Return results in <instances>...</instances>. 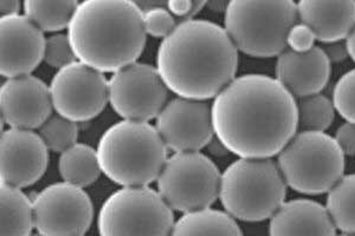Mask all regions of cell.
Segmentation results:
<instances>
[{
	"mask_svg": "<svg viewBox=\"0 0 355 236\" xmlns=\"http://www.w3.org/2000/svg\"><path fill=\"white\" fill-rule=\"evenodd\" d=\"M211 108L214 136L239 158L277 156L297 132L296 98L266 75L236 77Z\"/></svg>",
	"mask_w": 355,
	"mask_h": 236,
	"instance_id": "1",
	"label": "cell"
},
{
	"mask_svg": "<svg viewBox=\"0 0 355 236\" xmlns=\"http://www.w3.org/2000/svg\"><path fill=\"white\" fill-rule=\"evenodd\" d=\"M157 69L178 97L216 98L236 78L239 50L212 21L184 20L157 48Z\"/></svg>",
	"mask_w": 355,
	"mask_h": 236,
	"instance_id": "2",
	"label": "cell"
},
{
	"mask_svg": "<svg viewBox=\"0 0 355 236\" xmlns=\"http://www.w3.org/2000/svg\"><path fill=\"white\" fill-rule=\"evenodd\" d=\"M144 11L130 0H87L68 28L77 60L101 73L133 64L146 43Z\"/></svg>",
	"mask_w": 355,
	"mask_h": 236,
	"instance_id": "3",
	"label": "cell"
},
{
	"mask_svg": "<svg viewBox=\"0 0 355 236\" xmlns=\"http://www.w3.org/2000/svg\"><path fill=\"white\" fill-rule=\"evenodd\" d=\"M96 152L102 172L122 187H147L157 180L168 158L157 128L137 120H121L107 129Z\"/></svg>",
	"mask_w": 355,
	"mask_h": 236,
	"instance_id": "4",
	"label": "cell"
},
{
	"mask_svg": "<svg viewBox=\"0 0 355 236\" xmlns=\"http://www.w3.org/2000/svg\"><path fill=\"white\" fill-rule=\"evenodd\" d=\"M287 184L271 158H239L224 170L219 200L234 220L271 219L286 202Z\"/></svg>",
	"mask_w": 355,
	"mask_h": 236,
	"instance_id": "5",
	"label": "cell"
},
{
	"mask_svg": "<svg viewBox=\"0 0 355 236\" xmlns=\"http://www.w3.org/2000/svg\"><path fill=\"white\" fill-rule=\"evenodd\" d=\"M296 21L297 6L291 0H232L225 10L224 30L239 51L269 58L287 48L288 33Z\"/></svg>",
	"mask_w": 355,
	"mask_h": 236,
	"instance_id": "6",
	"label": "cell"
},
{
	"mask_svg": "<svg viewBox=\"0 0 355 236\" xmlns=\"http://www.w3.org/2000/svg\"><path fill=\"white\" fill-rule=\"evenodd\" d=\"M276 163L288 188L304 195L327 194L346 167L345 155L327 132H296Z\"/></svg>",
	"mask_w": 355,
	"mask_h": 236,
	"instance_id": "7",
	"label": "cell"
},
{
	"mask_svg": "<svg viewBox=\"0 0 355 236\" xmlns=\"http://www.w3.org/2000/svg\"><path fill=\"white\" fill-rule=\"evenodd\" d=\"M173 210L148 187H123L102 204L97 217L100 236H170Z\"/></svg>",
	"mask_w": 355,
	"mask_h": 236,
	"instance_id": "8",
	"label": "cell"
},
{
	"mask_svg": "<svg viewBox=\"0 0 355 236\" xmlns=\"http://www.w3.org/2000/svg\"><path fill=\"white\" fill-rule=\"evenodd\" d=\"M222 174L199 152H174L157 177V192L175 212L211 208L219 199Z\"/></svg>",
	"mask_w": 355,
	"mask_h": 236,
	"instance_id": "9",
	"label": "cell"
},
{
	"mask_svg": "<svg viewBox=\"0 0 355 236\" xmlns=\"http://www.w3.org/2000/svg\"><path fill=\"white\" fill-rule=\"evenodd\" d=\"M108 87L112 108L125 120L157 118L168 96V88L157 69L137 62L114 73Z\"/></svg>",
	"mask_w": 355,
	"mask_h": 236,
	"instance_id": "10",
	"label": "cell"
},
{
	"mask_svg": "<svg viewBox=\"0 0 355 236\" xmlns=\"http://www.w3.org/2000/svg\"><path fill=\"white\" fill-rule=\"evenodd\" d=\"M49 88L55 111L76 123L93 120L110 102L103 73L78 60L58 70Z\"/></svg>",
	"mask_w": 355,
	"mask_h": 236,
	"instance_id": "11",
	"label": "cell"
},
{
	"mask_svg": "<svg viewBox=\"0 0 355 236\" xmlns=\"http://www.w3.org/2000/svg\"><path fill=\"white\" fill-rule=\"evenodd\" d=\"M33 203L35 229L43 236H85L93 222L92 199L73 184L48 185Z\"/></svg>",
	"mask_w": 355,
	"mask_h": 236,
	"instance_id": "12",
	"label": "cell"
},
{
	"mask_svg": "<svg viewBox=\"0 0 355 236\" xmlns=\"http://www.w3.org/2000/svg\"><path fill=\"white\" fill-rule=\"evenodd\" d=\"M155 128L174 152H199L214 137L212 108L205 100L177 97L157 115Z\"/></svg>",
	"mask_w": 355,
	"mask_h": 236,
	"instance_id": "13",
	"label": "cell"
},
{
	"mask_svg": "<svg viewBox=\"0 0 355 236\" xmlns=\"http://www.w3.org/2000/svg\"><path fill=\"white\" fill-rule=\"evenodd\" d=\"M48 148L33 130L12 129L0 137L1 183L23 189L36 183L48 167Z\"/></svg>",
	"mask_w": 355,
	"mask_h": 236,
	"instance_id": "14",
	"label": "cell"
},
{
	"mask_svg": "<svg viewBox=\"0 0 355 236\" xmlns=\"http://www.w3.org/2000/svg\"><path fill=\"white\" fill-rule=\"evenodd\" d=\"M43 31L26 16L0 18V73L6 78L28 76L44 60Z\"/></svg>",
	"mask_w": 355,
	"mask_h": 236,
	"instance_id": "15",
	"label": "cell"
},
{
	"mask_svg": "<svg viewBox=\"0 0 355 236\" xmlns=\"http://www.w3.org/2000/svg\"><path fill=\"white\" fill-rule=\"evenodd\" d=\"M53 108L50 88L33 75L8 78L0 88L1 118L10 128L38 129Z\"/></svg>",
	"mask_w": 355,
	"mask_h": 236,
	"instance_id": "16",
	"label": "cell"
},
{
	"mask_svg": "<svg viewBox=\"0 0 355 236\" xmlns=\"http://www.w3.org/2000/svg\"><path fill=\"white\" fill-rule=\"evenodd\" d=\"M331 65L319 46L304 53L286 48L276 60L275 78L299 100L321 93L331 78Z\"/></svg>",
	"mask_w": 355,
	"mask_h": 236,
	"instance_id": "17",
	"label": "cell"
},
{
	"mask_svg": "<svg viewBox=\"0 0 355 236\" xmlns=\"http://www.w3.org/2000/svg\"><path fill=\"white\" fill-rule=\"evenodd\" d=\"M336 235L326 207L309 199L286 201L269 224V236Z\"/></svg>",
	"mask_w": 355,
	"mask_h": 236,
	"instance_id": "18",
	"label": "cell"
},
{
	"mask_svg": "<svg viewBox=\"0 0 355 236\" xmlns=\"http://www.w3.org/2000/svg\"><path fill=\"white\" fill-rule=\"evenodd\" d=\"M300 21L313 30L324 44L346 40L355 25V1L302 0L296 3Z\"/></svg>",
	"mask_w": 355,
	"mask_h": 236,
	"instance_id": "19",
	"label": "cell"
},
{
	"mask_svg": "<svg viewBox=\"0 0 355 236\" xmlns=\"http://www.w3.org/2000/svg\"><path fill=\"white\" fill-rule=\"evenodd\" d=\"M35 228L33 201L21 189L0 185V236H30Z\"/></svg>",
	"mask_w": 355,
	"mask_h": 236,
	"instance_id": "20",
	"label": "cell"
},
{
	"mask_svg": "<svg viewBox=\"0 0 355 236\" xmlns=\"http://www.w3.org/2000/svg\"><path fill=\"white\" fill-rule=\"evenodd\" d=\"M170 236H244L234 217L217 209H202L179 217Z\"/></svg>",
	"mask_w": 355,
	"mask_h": 236,
	"instance_id": "21",
	"label": "cell"
},
{
	"mask_svg": "<svg viewBox=\"0 0 355 236\" xmlns=\"http://www.w3.org/2000/svg\"><path fill=\"white\" fill-rule=\"evenodd\" d=\"M58 169L65 183L82 189L96 182L102 172L96 150L83 143H76L62 152Z\"/></svg>",
	"mask_w": 355,
	"mask_h": 236,
	"instance_id": "22",
	"label": "cell"
},
{
	"mask_svg": "<svg viewBox=\"0 0 355 236\" xmlns=\"http://www.w3.org/2000/svg\"><path fill=\"white\" fill-rule=\"evenodd\" d=\"M326 209L336 230L355 234V174L343 175L327 192Z\"/></svg>",
	"mask_w": 355,
	"mask_h": 236,
	"instance_id": "23",
	"label": "cell"
},
{
	"mask_svg": "<svg viewBox=\"0 0 355 236\" xmlns=\"http://www.w3.org/2000/svg\"><path fill=\"white\" fill-rule=\"evenodd\" d=\"M78 4L80 3L76 0H26L23 6L24 16L43 33H57L69 28Z\"/></svg>",
	"mask_w": 355,
	"mask_h": 236,
	"instance_id": "24",
	"label": "cell"
},
{
	"mask_svg": "<svg viewBox=\"0 0 355 236\" xmlns=\"http://www.w3.org/2000/svg\"><path fill=\"white\" fill-rule=\"evenodd\" d=\"M297 131L326 132L334 120L333 102L322 93L296 100Z\"/></svg>",
	"mask_w": 355,
	"mask_h": 236,
	"instance_id": "25",
	"label": "cell"
},
{
	"mask_svg": "<svg viewBox=\"0 0 355 236\" xmlns=\"http://www.w3.org/2000/svg\"><path fill=\"white\" fill-rule=\"evenodd\" d=\"M37 134L44 142L48 150L62 154L76 145L78 127L76 122L55 112L38 128Z\"/></svg>",
	"mask_w": 355,
	"mask_h": 236,
	"instance_id": "26",
	"label": "cell"
},
{
	"mask_svg": "<svg viewBox=\"0 0 355 236\" xmlns=\"http://www.w3.org/2000/svg\"><path fill=\"white\" fill-rule=\"evenodd\" d=\"M331 102L343 120L355 125V69L340 77L333 89Z\"/></svg>",
	"mask_w": 355,
	"mask_h": 236,
	"instance_id": "27",
	"label": "cell"
},
{
	"mask_svg": "<svg viewBox=\"0 0 355 236\" xmlns=\"http://www.w3.org/2000/svg\"><path fill=\"white\" fill-rule=\"evenodd\" d=\"M44 60L53 68L61 69L77 62L68 35L57 33L45 42Z\"/></svg>",
	"mask_w": 355,
	"mask_h": 236,
	"instance_id": "28",
	"label": "cell"
},
{
	"mask_svg": "<svg viewBox=\"0 0 355 236\" xmlns=\"http://www.w3.org/2000/svg\"><path fill=\"white\" fill-rule=\"evenodd\" d=\"M145 10L144 25H145V31L147 35L165 39L166 37L170 36L171 33H173L177 24L168 10L159 5L150 6Z\"/></svg>",
	"mask_w": 355,
	"mask_h": 236,
	"instance_id": "29",
	"label": "cell"
},
{
	"mask_svg": "<svg viewBox=\"0 0 355 236\" xmlns=\"http://www.w3.org/2000/svg\"><path fill=\"white\" fill-rule=\"evenodd\" d=\"M316 36L308 25L302 21H296L291 26L287 36V50L293 53H304L315 48Z\"/></svg>",
	"mask_w": 355,
	"mask_h": 236,
	"instance_id": "30",
	"label": "cell"
},
{
	"mask_svg": "<svg viewBox=\"0 0 355 236\" xmlns=\"http://www.w3.org/2000/svg\"><path fill=\"white\" fill-rule=\"evenodd\" d=\"M335 142L345 156H355V125L346 122L335 132Z\"/></svg>",
	"mask_w": 355,
	"mask_h": 236,
	"instance_id": "31",
	"label": "cell"
},
{
	"mask_svg": "<svg viewBox=\"0 0 355 236\" xmlns=\"http://www.w3.org/2000/svg\"><path fill=\"white\" fill-rule=\"evenodd\" d=\"M205 1L198 0H171L166 3L170 12L178 17H185V20L193 19V17L205 6Z\"/></svg>",
	"mask_w": 355,
	"mask_h": 236,
	"instance_id": "32",
	"label": "cell"
},
{
	"mask_svg": "<svg viewBox=\"0 0 355 236\" xmlns=\"http://www.w3.org/2000/svg\"><path fill=\"white\" fill-rule=\"evenodd\" d=\"M323 53L327 57L329 63H341L346 60L348 56L347 45L345 40L341 42H334V43H327V44L321 46Z\"/></svg>",
	"mask_w": 355,
	"mask_h": 236,
	"instance_id": "33",
	"label": "cell"
},
{
	"mask_svg": "<svg viewBox=\"0 0 355 236\" xmlns=\"http://www.w3.org/2000/svg\"><path fill=\"white\" fill-rule=\"evenodd\" d=\"M21 10V3L18 0H1L0 13L1 17L18 16Z\"/></svg>",
	"mask_w": 355,
	"mask_h": 236,
	"instance_id": "34",
	"label": "cell"
},
{
	"mask_svg": "<svg viewBox=\"0 0 355 236\" xmlns=\"http://www.w3.org/2000/svg\"><path fill=\"white\" fill-rule=\"evenodd\" d=\"M206 148L210 152V154L217 157L226 156L230 152L226 149L225 145H223L222 142L216 136L209 142V145H206Z\"/></svg>",
	"mask_w": 355,
	"mask_h": 236,
	"instance_id": "35",
	"label": "cell"
},
{
	"mask_svg": "<svg viewBox=\"0 0 355 236\" xmlns=\"http://www.w3.org/2000/svg\"><path fill=\"white\" fill-rule=\"evenodd\" d=\"M345 42L347 45L348 56L351 57L352 60L355 63V25Z\"/></svg>",
	"mask_w": 355,
	"mask_h": 236,
	"instance_id": "36",
	"label": "cell"
},
{
	"mask_svg": "<svg viewBox=\"0 0 355 236\" xmlns=\"http://www.w3.org/2000/svg\"><path fill=\"white\" fill-rule=\"evenodd\" d=\"M227 4H229V1L225 3V1H222V0H214V1H210V3H207L206 5H209L210 8H212L214 11H218V12L224 11V12H225Z\"/></svg>",
	"mask_w": 355,
	"mask_h": 236,
	"instance_id": "37",
	"label": "cell"
},
{
	"mask_svg": "<svg viewBox=\"0 0 355 236\" xmlns=\"http://www.w3.org/2000/svg\"><path fill=\"white\" fill-rule=\"evenodd\" d=\"M336 236H355V234H345V233H341V234Z\"/></svg>",
	"mask_w": 355,
	"mask_h": 236,
	"instance_id": "38",
	"label": "cell"
},
{
	"mask_svg": "<svg viewBox=\"0 0 355 236\" xmlns=\"http://www.w3.org/2000/svg\"><path fill=\"white\" fill-rule=\"evenodd\" d=\"M30 236H43V235H41V234H40V233H33V234H31V235Z\"/></svg>",
	"mask_w": 355,
	"mask_h": 236,
	"instance_id": "39",
	"label": "cell"
}]
</instances>
